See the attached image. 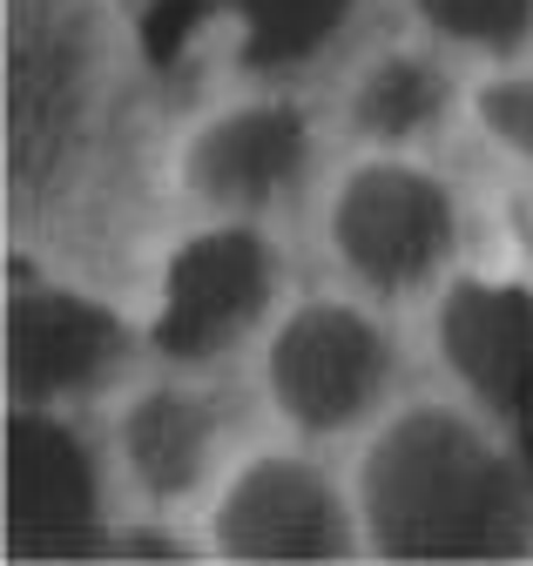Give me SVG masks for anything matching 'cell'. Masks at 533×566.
I'll return each instance as SVG.
<instances>
[{"label": "cell", "mask_w": 533, "mask_h": 566, "mask_svg": "<svg viewBox=\"0 0 533 566\" xmlns=\"http://www.w3.org/2000/svg\"><path fill=\"white\" fill-rule=\"evenodd\" d=\"M115 459L143 500H189L217 459V398L196 385H143L115 411Z\"/></svg>", "instance_id": "11"}, {"label": "cell", "mask_w": 533, "mask_h": 566, "mask_svg": "<svg viewBox=\"0 0 533 566\" xmlns=\"http://www.w3.org/2000/svg\"><path fill=\"white\" fill-rule=\"evenodd\" d=\"M459 237L452 189L398 149L358 156L324 196V243L338 270L372 297H406L439 276Z\"/></svg>", "instance_id": "3"}, {"label": "cell", "mask_w": 533, "mask_h": 566, "mask_svg": "<svg viewBox=\"0 0 533 566\" xmlns=\"http://www.w3.org/2000/svg\"><path fill=\"white\" fill-rule=\"evenodd\" d=\"M432 344L452 385L487 418L533 411V283L520 276H452L432 304Z\"/></svg>", "instance_id": "8"}, {"label": "cell", "mask_w": 533, "mask_h": 566, "mask_svg": "<svg viewBox=\"0 0 533 566\" xmlns=\"http://www.w3.org/2000/svg\"><path fill=\"white\" fill-rule=\"evenodd\" d=\"M526 492L506 446L459 405H398L352 465L358 546L378 559H493L520 546Z\"/></svg>", "instance_id": "1"}, {"label": "cell", "mask_w": 533, "mask_h": 566, "mask_svg": "<svg viewBox=\"0 0 533 566\" xmlns=\"http://www.w3.org/2000/svg\"><path fill=\"white\" fill-rule=\"evenodd\" d=\"M217 14L237 34V61L257 75L317 61L358 14V0H217Z\"/></svg>", "instance_id": "12"}, {"label": "cell", "mask_w": 533, "mask_h": 566, "mask_svg": "<svg viewBox=\"0 0 533 566\" xmlns=\"http://www.w3.org/2000/svg\"><path fill=\"white\" fill-rule=\"evenodd\" d=\"M122 358V324L108 304L69 283H14L8 291V398L69 405L108 378Z\"/></svg>", "instance_id": "10"}, {"label": "cell", "mask_w": 533, "mask_h": 566, "mask_svg": "<svg viewBox=\"0 0 533 566\" xmlns=\"http://www.w3.org/2000/svg\"><path fill=\"white\" fill-rule=\"evenodd\" d=\"M263 398L284 424L324 439L365 424L391 385V337L352 297H304L291 304L257 350Z\"/></svg>", "instance_id": "4"}, {"label": "cell", "mask_w": 533, "mask_h": 566, "mask_svg": "<svg viewBox=\"0 0 533 566\" xmlns=\"http://www.w3.org/2000/svg\"><path fill=\"white\" fill-rule=\"evenodd\" d=\"M473 122L500 156L533 163V67H493L473 82Z\"/></svg>", "instance_id": "15"}, {"label": "cell", "mask_w": 533, "mask_h": 566, "mask_svg": "<svg viewBox=\"0 0 533 566\" xmlns=\"http://www.w3.org/2000/svg\"><path fill=\"white\" fill-rule=\"evenodd\" d=\"M8 546L21 559L102 546V459L61 405H8Z\"/></svg>", "instance_id": "7"}, {"label": "cell", "mask_w": 533, "mask_h": 566, "mask_svg": "<svg viewBox=\"0 0 533 566\" xmlns=\"http://www.w3.org/2000/svg\"><path fill=\"white\" fill-rule=\"evenodd\" d=\"M271 291H278V250L250 217L196 223L156 263L143 337L176 365H203L243 331H257V317L271 311Z\"/></svg>", "instance_id": "5"}, {"label": "cell", "mask_w": 533, "mask_h": 566, "mask_svg": "<svg viewBox=\"0 0 533 566\" xmlns=\"http://www.w3.org/2000/svg\"><path fill=\"white\" fill-rule=\"evenodd\" d=\"M304 156H311L304 108L284 95H243L189 135L182 182L203 202H217L223 217H257L304 176Z\"/></svg>", "instance_id": "9"}, {"label": "cell", "mask_w": 533, "mask_h": 566, "mask_svg": "<svg viewBox=\"0 0 533 566\" xmlns=\"http://www.w3.org/2000/svg\"><path fill=\"white\" fill-rule=\"evenodd\" d=\"M439 95H446V82H439V67L426 54L385 48L352 82V122H358V135L378 142V149H398V142H412L419 128H432Z\"/></svg>", "instance_id": "13"}, {"label": "cell", "mask_w": 533, "mask_h": 566, "mask_svg": "<svg viewBox=\"0 0 533 566\" xmlns=\"http://www.w3.org/2000/svg\"><path fill=\"white\" fill-rule=\"evenodd\" d=\"M412 14L459 48H480V54H506L526 41L533 28V0H412Z\"/></svg>", "instance_id": "14"}, {"label": "cell", "mask_w": 533, "mask_h": 566, "mask_svg": "<svg viewBox=\"0 0 533 566\" xmlns=\"http://www.w3.org/2000/svg\"><path fill=\"white\" fill-rule=\"evenodd\" d=\"M358 546L352 500H338L311 459L250 452L217 479L210 553L223 559H338Z\"/></svg>", "instance_id": "6"}, {"label": "cell", "mask_w": 533, "mask_h": 566, "mask_svg": "<svg viewBox=\"0 0 533 566\" xmlns=\"http://www.w3.org/2000/svg\"><path fill=\"white\" fill-rule=\"evenodd\" d=\"M108 21L95 0H8V182L54 196L102 142Z\"/></svg>", "instance_id": "2"}]
</instances>
